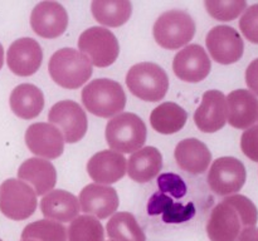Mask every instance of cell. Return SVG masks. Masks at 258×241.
<instances>
[{
	"instance_id": "obj_1",
	"label": "cell",
	"mask_w": 258,
	"mask_h": 241,
	"mask_svg": "<svg viewBox=\"0 0 258 241\" xmlns=\"http://www.w3.org/2000/svg\"><path fill=\"white\" fill-rule=\"evenodd\" d=\"M48 70L58 85L67 89H77L91 78L92 64L80 50L62 48L50 57Z\"/></svg>"
},
{
	"instance_id": "obj_2",
	"label": "cell",
	"mask_w": 258,
	"mask_h": 241,
	"mask_svg": "<svg viewBox=\"0 0 258 241\" xmlns=\"http://www.w3.org/2000/svg\"><path fill=\"white\" fill-rule=\"evenodd\" d=\"M82 102L86 109L92 114L110 118L122 112L126 105V94L120 83L100 78L83 88Z\"/></svg>"
},
{
	"instance_id": "obj_3",
	"label": "cell",
	"mask_w": 258,
	"mask_h": 241,
	"mask_svg": "<svg viewBox=\"0 0 258 241\" xmlns=\"http://www.w3.org/2000/svg\"><path fill=\"white\" fill-rule=\"evenodd\" d=\"M105 135L111 150L118 153H131L141 150L145 145L148 130L138 114L125 112L108 120Z\"/></svg>"
},
{
	"instance_id": "obj_4",
	"label": "cell",
	"mask_w": 258,
	"mask_h": 241,
	"mask_svg": "<svg viewBox=\"0 0 258 241\" xmlns=\"http://www.w3.org/2000/svg\"><path fill=\"white\" fill-rule=\"evenodd\" d=\"M126 84L135 97L146 102H159L168 93L169 78L160 65L143 62L128 69Z\"/></svg>"
},
{
	"instance_id": "obj_5",
	"label": "cell",
	"mask_w": 258,
	"mask_h": 241,
	"mask_svg": "<svg viewBox=\"0 0 258 241\" xmlns=\"http://www.w3.org/2000/svg\"><path fill=\"white\" fill-rule=\"evenodd\" d=\"M153 33L156 43L161 48L176 50L193 39L196 23L184 10H168L156 19Z\"/></svg>"
},
{
	"instance_id": "obj_6",
	"label": "cell",
	"mask_w": 258,
	"mask_h": 241,
	"mask_svg": "<svg viewBox=\"0 0 258 241\" xmlns=\"http://www.w3.org/2000/svg\"><path fill=\"white\" fill-rule=\"evenodd\" d=\"M78 49L88 58L91 64L98 68L110 67L120 54L117 38L111 30L102 27H92L78 38Z\"/></svg>"
},
{
	"instance_id": "obj_7",
	"label": "cell",
	"mask_w": 258,
	"mask_h": 241,
	"mask_svg": "<svg viewBox=\"0 0 258 241\" xmlns=\"http://www.w3.org/2000/svg\"><path fill=\"white\" fill-rule=\"evenodd\" d=\"M37 208L34 190L23 181L8 178L0 187V211L10 220L22 221L30 217Z\"/></svg>"
},
{
	"instance_id": "obj_8",
	"label": "cell",
	"mask_w": 258,
	"mask_h": 241,
	"mask_svg": "<svg viewBox=\"0 0 258 241\" xmlns=\"http://www.w3.org/2000/svg\"><path fill=\"white\" fill-rule=\"evenodd\" d=\"M247 172L243 163L234 157H219L209 168V187L219 196L236 195L246 183Z\"/></svg>"
},
{
	"instance_id": "obj_9",
	"label": "cell",
	"mask_w": 258,
	"mask_h": 241,
	"mask_svg": "<svg viewBox=\"0 0 258 241\" xmlns=\"http://www.w3.org/2000/svg\"><path fill=\"white\" fill-rule=\"evenodd\" d=\"M48 120L60 131L67 143H77L87 132V115L75 100L68 99L55 103L50 108Z\"/></svg>"
},
{
	"instance_id": "obj_10",
	"label": "cell",
	"mask_w": 258,
	"mask_h": 241,
	"mask_svg": "<svg viewBox=\"0 0 258 241\" xmlns=\"http://www.w3.org/2000/svg\"><path fill=\"white\" fill-rule=\"evenodd\" d=\"M206 44L213 60L224 65L238 62L244 52V43L239 33L228 25H218L209 30Z\"/></svg>"
},
{
	"instance_id": "obj_11",
	"label": "cell",
	"mask_w": 258,
	"mask_h": 241,
	"mask_svg": "<svg viewBox=\"0 0 258 241\" xmlns=\"http://www.w3.org/2000/svg\"><path fill=\"white\" fill-rule=\"evenodd\" d=\"M212 69V62L203 47L189 44L179 50L173 60V70L180 80L198 83L206 79Z\"/></svg>"
},
{
	"instance_id": "obj_12",
	"label": "cell",
	"mask_w": 258,
	"mask_h": 241,
	"mask_svg": "<svg viewBox=\"0 0 258 241\" xmlns=\"http://www.w3.org/2000/svg\"><path fill=\"white\" fill-rule=\"evenodd\" d=\"M30 25L35 34L45 39L60 37L68 27V14L57 2H42L30 15Z\"/></svg>"
},
{
	"instance_id": "obj_13",
	"label": "cell",
	"mask_w": 258,
	"mask_h": 241,
	"mask_svg": "<svg viewBox=\"0 0 258 241\" xmlns=\"http://www.w3.org/2000/svg\"><path fill=\"white\" fill-rule=\"evenodd\" d=\"M25 143L30 152L47 160L58 158L64 150V138L60 131L45 122L34 123L28 127Z\"/></svg>"
},
{
	"instance_id": "obj_14",
	"label": "cell",
	"mask_w": 258,
	"mask_h": 241,
	"mask_svg": "<svg viewBox=\"0 0 258 241\" xmlns=\"http://www.w3.org/2000/svg\"><path fill=\"white\" fill-rule=\"evenodd\" d=\"M43 52L39 43L32 38H20L12 43L7 53L9 69L19 77L33 75L42 65Z\"/></svg>"
},
{
	"instance_id": "obj_15",
	"label": "cell",
	"mask_w": 258,
	"mask_h": 241,
	"mask_svg": "<svg viewBox=\"0 0 258 241\" xmlns=\"http://www.w3.org/2000/svg\"><path fill=\"white\" fill-rule=\"evenodd\" d=\"M78 202L86 215L95 216L96 218H107L116 212L120 205L115 188L98 183H90L83 187Z\"/></svg>"
},
{
	"instance_id": "obj_16",
	"label": "cell",
	"mask_w": 258,
	"mask_h": 241,
	"mask_svg": "<svg viewBox=\"0 0 258 241\" xmlns=\"http://www.w3.org/2000/svg\"><path fill=\"white\" fill-rule=\"evenodd\" d=\"M194 122L202 132L214 133L222 130L227 123L226 95L221 90H207L194 113Z\"/></svg>"
},
{
	"instance_id": "obj_17",
	"label": "cell",
	"mask_w": 258,
	"mask_h": 241,
	"mask_svg": "<svg viewBox=\"0 0 258 241\" xmlns=\"http://www.w3.org/2000/svg\"><path fill=\"white\" fill-rule=\"evenodd\" d=\"M242 227L236 208L223 200L212 210L207 222V235L211 241H236Z\"/></svg>"
},
{
	"instance_id": "obj_18",
	"label": "cell",
	"mask_w": 258,
	"mask_h": 241,
	"mask_svg": "<svg viewBox=\"0 0 258 241\" xmlns=\"http://www.w3.org/2000/svg\"><path fill=\"white\" fill-rule=\"evenodd\" d=\"M127 161L115 151H101L93 155L87 162V172L98 185L108 186L117 182L125 176Z\"/></svg>"
},
{
	"instance_id": "obj_19",
	"label": "cell",
	"mask_w": 258,
	"mask_h": 241,
	"mask_svg": "<svg viewBox=\"0 0 258 241\" xmlns=\"http://www.w3.org/2000/svg\"><path fill=\"white\" fill-rule=\"evenodd\" d=\"M227 122L238 130H248L257 122L258 98L247 89H236L227 95Z\"/></svg>"
},
{
	"instance_id": "obj_20",
	"label": "cell",
	"mask_w": 258,
	"mask_h": 241,
	"mask_svg": "<svg viewBox=\"0 0 258 241\" xmlns=\"http://www.w3.org/2000/svg\"><path fill=\"white\" fill-rule=\"evenodd\" d=\"M20 181L29 185L35 195H47L54 188L57 182V171L54 166L44 158H28L20 165L18 170Z\"/></svg>"
},
{
	"instance_id": "obj_21",
	"label": "cell",
	"mask_w": 258,
	"mask_h": 241,
	"mask_svg": "<svg viewBox=\"0 0 258 241\" xmlns=\"http://www.w3.org/2000/svg\"><path fill=\"white\" fill-rule=\"evenodd\" d=\"M179 167L191 175H199L208 170L212 153L206 143L197 138H185L176 145L174 151Z\"/></svg>"
},
{
	"instance_id": "obj_22",
	"label": "cell",
	"mask_w": 258,
	"mask_h": 241,
	"mask_svg": "<svg viewBox=\"0 0 258 241\" xmlns=\"http://www.w3.org/2000/svg\"><path fill=\"white\" fill-rule=\"evenodd\" d=\"M40 210L47 220L68 222L77 217L81 207L78 198L71 192L52 190L40 201Z\"/></svg>"
},
{
	"instance_id": "obj_23",
	"label": "cell",
	"mask_w": 258,
	"mask_h": 241,
	"mask_svg": "<svg viewBox=\"0 0 258 241\" xmlns=\"http://www.w3.org/2000/svg\"><path fill=\"white\" fill-rule=\"evenodd\" d=\"M163 167V156L155 147H144L128 158L126 172L131 180L145 183L159 175Z\"/></svg>"
},
{
	"instance_id": "obj_24",
	"label": "cell",
	"mask_w": 258,
	"mask_h": 241,
	"mask_svg": "<svg viewBox=\"0 0 258 241\" xmlns=\"http://www.w3.org/2000/svg\"><path fill=\"white\" fill-rule=\"evenodd\" d=\"M9 103L15 115L22 119H33L43 110L44 95L34 84L23 83L13 89Z\"/></svg>"
},
{
	"instance_id": "obj_25",
	"label": "cell",
	"mask_w": 258,
	"mask_h": 241,
	"mask_svg": "<svg viewBox=\"0 0 258 241\" xmlns=\"http://www.w3.org/2000/svg\"><path fill=\"white\" fill-rule=\"evenodd\" d=\"M148 213L151 216L161 213L163 221L166 223H181L194 217L196 207L193 202H189L188 205L175 203L170 196L159 191L149 200Z\"/></svg>"
},
{
	"instance_id": "obj_26",
	"label": "cell",
	"mask_w": 258,
	"mask_h": 241,
	"mask_svg": "<svg viewBox=\"0 0 258 241\" xmlns=\"http://www.w3.org/2000/svg\"><path fill=\"white\" fill-rule=\"evenodd\" d=\"M188 113L174 102L161 103L150 114L151 127L161 135H173L185 126Z\"/></svg>"
},
{
	"instance_id": "obj_27",
	"label": "cell",
	"mask_w": 258,
	"mask_h": 241,
	"mask_svg": "<svg viewBox=\"0 0 258 241\" xmlns=\"http://www.w3.org/2000/svg\"><path fill=\"white\" fill-rule=\"evenodd\" d=\"M91 10L100 24L117 28L128 22L133 14V4L128 0H93Z\"/></svg>"
},
{
	"instance_id": "obj_28",
	"label": "cell",
	"mask_w": 258,
	"mask_h": 241,
	"mask_svg": "<svg viewBox=\"0 0 258 241\" xmlns=\"http://www.w3.org/2000/svg\"><path fill=\"white\" fill-rule=\"evenodd\" d=\"M106 231L113 241H146V235L130 212H117L110 218Z\"/></svg>"
},
{
	"instance_id": "obj_29",
	"label": "cell",
	"mask_w": 258,
	"mask_h": 241,
	"mask_svg": "<svg viewBox=\"0 0 258 241\" xmlns=\"http://www.w3.org/2000/svg\"><path fill=\"white\" fill-rule=\"evenodd\" d=\"M68 241H103L105 231L102 223L91 215L77 216L67 230Z\"/></svg>"
},
{
	"instance_id": "obj_30",
	"label": "cell",
	"mask_w": 258,
	"mask_h": 241,
	"mask_svg": "<svg viewBox=\"0 0 258 241\" xmlns=\"http://www.w3.org/2000/svg\"><path fill=\"white\" fill-rule=\"evenodd\" d=\"M22 240L32 241H67V228L60 222L39 220L29 223L22 232Z\"/></svg>"
},
{
	"instance_id": "obj_31",
	"label": "cell",
	"mask_w": 258,
	"mask_h": 241,
	"mask_svg": "<svg viewBox=\"0 0 258 241\" xmlns=\"http://www.w3.org/2000/svg\"><path fill=\"white\" fill-rule=\"evenodd\" d=\"M206 9L212 18L221 22H231L247 9L246 0H206Z\"/></svg>"
},
{
	"instance_id": "obj_32",
	"label": "cell",
	"mask_w": 258,
	"mask_h": 241,
	"mask_svg": "<svg viewBox=\"0 0 258 241\" xmlns=\"http://www.w3.org/2000/svg\"><path fill=\"white\" fill-rule=\"evenodd\" d=\"M224 201L231 203L238 212L239 217H241L242 226L243 227H252L256 226L258 221V211L256 205L249 200L248 197L243 195H231L227 196Z\"/></svg>"
},
{
	"instance_id": "obj_33",
	"label": "cell",
	"mask_w": 258,
	"mask_h": 241,
	"mask_svg": "<svg viewBox=\"0 0 258 241\" xmlns=\"http://www.w3.org/2000/svg\"><path fill=\"white\" fill-rule=\"evenodd\" d=\"M239 29L247 40L258 44V4L247 8L239 19Z\"/></svg>"
},
{
	"instance_id": "obj_34",
	"label": "cell",
	"mask_w": 258,
	"mask_h": 241,
	"mask_svg": "<svg viewBox=\"0 0 258 241\" xmlns=\"http://www.w3.org/2000/svg\"><path fill=\"white\" fill-rule=\"evenodd\" d=\"M158 187L161 193H169L174 198H181L186 193V185L175 173H163L158 178Z\"/></svg>"
},
{
	"instance_id": "obj_35",
	"label": "cell",
	"mask_w": 258,
	"mask_h": 241,
	"mask_svg": "<svg viewBox=\"0 0 258 241\" xmlns=\"http://www.w3.org/2000/svg\"><path fill=\"white\" fill-rule=\"evenodd\" d=\"M241 148L249 160L258 162V125L252 126L242 133Z\"/></svg>"
},
{
	"instance_id": "obj_36",
	"label": "cell",
	"mask_w": 258,
	"mask_h": 241,
	"mask_svg": "<svg viewBox=\"0 0 258 241\" xmlns=\"http://www.w3.org/2000/svg\"><path fill=\"white\" fill-rule=\"evenodd\" d=\"M246 83L249 88V92L258 95V58L247 67Z\"/></svg>"
},
{
	"instance_id": "obj_37",
	"label": "cell",
	"mask_w": 258,
	"mask_h": 241,
	"mask_svg": "<svg viewBox=\"0 0 258 241\" xmlns=\"http://www.w3.org/2000/svg\"><path fill=\"white\" fill-rule=\"evenodd\" d=\"M236 241H258V227L252 226V227L242 228Z\"/></svg>"
},
{
	"instance_id": "obj_38",
	"label": "cell",
	"mask_w": 258,
	"mask_h": 241,
	"mask_svg": "<svg viewBox=\"0 0 258 241\" xmlns=\"http://www.w3.org/2000/svg\"><path fill=\"white\" fill-rule=\"evenodd\" d=\"M3 63H4V49H3V45L0 44V69L3 67Z\"/></svg>"
},
{
	"instance_id": "obj_39",
	"label": "cell",
	"mask_w": 258,
	"mask_h": 241,
	"mask_svg": "<svg viewBox=\"0 0 258 241\" xmlns=\"http://www.w3.org/2000/svg\"><path fill=\"white\" fill-rule=\"evenodd\" d=\"M22 241H32V240H22Z\"/></svg>"
},
{
	"instance_id": "obj_40",
	"label": "cell",
	"mask_w": 258,
	"mask_h": 241,
	"mask_svg": "<svg viewBox=\"0 0 258 241\" xmlns=\"http://www.w3.org/2000/svg\"><path fill=\"white\" fill-rule=\"evenodd\" d=\"M0 241H3V240H0Z\"/></svg>"
},
{
	"instance_id": "obj_41",
	"label": "cell",
	"mask_w": 258,
	"mask_h": 241,
	"mask_svg": "<svg viewBox=\"0 0 258 241\" xmlns=\"http://www.w3.org/2000/svg\"><path fill=\"white\" fill-rule=\"evenodd\" d=\"M257 120H258V118H257Z\"/></svg>"
},
{
	"instance_id": "obj_42",
	"label": "cell",
	"mask_w": 258,
	"mask_h": 241,
	"mask_svg": "<svg viewBox=\"0 0 258 241\" xmlns=\"http://www.w3.org/2000/svg\"><path fill=\"white\" fill-rule=\"evenodd\" d=\"M111 241H113V240H111Z\"/></svg>"
}]
</instances>
